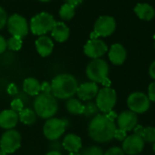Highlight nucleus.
<instances>
[{"label":"nucleus","instance_id":"1","mask_svg":"<svg viewBox=\"0 0 155 155\" xmlns=\"http://www.w3.org/2000/svg\"><path fill=\"white\" fill-rule=\"evenodd\" d=\"M117 125L105 114H98L93 117L88 127V133L91 139L99 143H106L114 138Z\"/></svg>","mask_w":155,"mask_h":155},{"label":"nucleus","instance_id":"24","mask_svg":"<svg viewBox=\"0 0 155 155\" xmlns=\"http://www.w3.org/2000/svg\"><path fill=\"white\" fill-rule=\"evenodd\" d=\"M37 118H38V116H37L36 112L29 108H24L18 113L19 120L25 125H28V126L33 125L36 122Z\"/></svg>","mask_w":155,"mask_h":155},{"label":"nucleus","instance_id":"3","mask_svg":"<svg viewBox=\"0 0 155 155\" xmlns=\"http://www.w3.org/2000/svg\"><path fill=\"white\" fill-rule=\"evenodd\" d=\"M34 111L37 116L41 119L53 118L58 110V103L57 99L52 94L39 93L36 96L33 102Z\"/></svg>","mask_w":155,"mask_h":155},{"label":"nucleus","instance_id":"49","mask_svg":"<svg viewBox=\"0 0 155 155\" xmlns=\"http://www.w3.org/2000/svg\"><path fill=\"white\" fill-rule=\"evenodd\" d=\"M154 47H155V45H154Z\"/></svg>","mask_w":155,"mask_h":155},{"label":"nucleus","instance_id":"33","mask_svg":"<svg viewBox=\"0 0 155 155\" xmlns=\"http://www.w3.org/2000/svg\"><path fill=\"white\" fill-rule=\"evenodd\" d=\"M148 98L150 100V101H153L155 102V81L151 82L149 85L148 88Z\"/></svg>","mask_w":155,"mask_h":155},{"label":"nucleus","instance_id":"25","mask_svg":"<svg viewBox=\"0 0 155 155\" xmlns=\"http://www.w3.org/2000/svg\"><path fill=\"white\" fill-rule=\"evenodd\" d=\"M58 14L61 19L65 21L70 20L75 16V8L68 3H65L64 5L61 6Z\"/></svg>","mask_w":155,"mask_h":155},{"label":"nucleus","instance_id":"39","mask_svg":"<svg viewBox=\"0 0 155 155\" xmlns=\"http://www.w3.org/2000/svg\"><path fill=\"white\" fill-rule=\"evenodd\" d=\"M149 75L150 76L151 79L155 80V60L150 64L149 68Z\"/></svg>","mask_w":155,"mask_h":155},{"label":"nucleus","instance_id":"6","mask_svg":"<svg viewBox=\"0 0 155 155\" xmlns=\"http://www.w3.org/2000/svg\"><path fill=\"white\" fill-rule=\"evenodd\" d=\"M68 121L66 119L50 118L48 119L43 126V134L50 141L58 140L65 132Z\"/></svg>","mask_w":155,"mask_h":155},{"label":"nucleus","instance_id":"26","mask_svg":"<svg viewBox=\"0 0 155 155\" xmlns=\"http://www.w3.org/2000/svg\"><path fill=\"white\" fill-rule=\"evenodd\" d=\"M100 112L97 105L95 102L89 101L88 103L84 104V110H83V115L87 118H93L96 115H98Z\"/></svg>","mask_w":155,"mask_h":155},{"label":"nucleus","instance_id":"10","mask_svg":"<svg viewBox=\"0 0 155 155\" xmlns=\"http://www.w3.org/2000/svg\"><path fill=\"white\" fill-rule=\"evenodd\" d=\"M127 105L130 110L134 113H144L149 110L150 101L146 94L143 92L136 91L128 97Z\"/></svg>","mask_w":155,"mask_h":155},{"label":"nucleus","instance_id":"32","mask_svg":"<svg viewBox=\"0 0 155 155\" xmlns=\"http://www.w3.org/2000/svg\"><path fill=\"white\" fill-rule=\"evenodd\" d=\"M8 14L6 12V10L0 7V30H1L6 25H7V22H8Z\"/></svg>","mask_w":155,"mask_h":155},{"label":"nucleus","instance_id":"40","mask_svg":"<svg viewBox=\"0 0 155 155\" xmlns=\"http://www.w3.org/2000/svg\"><path fill=\"white\" fill-rule=\"evenodd\" d=\"M83 2V0H66V3L71 5L72 7L76 8L77 6H79L80 4H81Z\"/></svg>","mask_w":155,"mask_h":155},{"label":"nucleus","instance_id":"17","mask_svg":"<svg viewBox=\"0 0 155 155\" xmlns=\"http://www.w3.org/2000/svg\"><path fill=\"white\" fill-rule=\"evenodd\" d=\"M127 58V51L125 48L120 44H113L109 50V58L113 65L120 66L124 63Z\"/></svg>","mask_w":155,"mask_h":155},{"label":"nucleus","instance_id":"43","mask_svg":"<svg viewBox=\"0 0 155 155\" xmlns=\"http://www.w3.org/2000/svg\"><path fill=\"white\" fill-rule=\"evenodd\" d=\"M46 155H62V153L58 151H55V150H49Z\"/></svg>","mask_w":155,"mask_h":155},{"label":"nucleus","instance_id":"8","mask_svg":"<svg viewBox=\"0 0 155 155\" xmlns=\"http://www.w3.org/2000/svg\"><path fill=\"white\" fill-rule=\"evenodd\" d=\"M21 134L18 130H6L0 138V150L7 154L14 153L21 146Z\"/></svg>","mask_w":155,"mask_h":155},{"label":"nucleus","instance_id":"46","mask_svg":"<svg viewBox=\"0 0 155 155\" xmlns=\"http://www.w3.org/2000/svg\"><path fill=\"white\" fill-rule=\"evenodd\" d=\"M38 1H40V2H43V3H46V2H49L50 0H38Z\"/></svg>","mask_w":155,"mask_h":155},{"label":"nucleus","instance_id":"16","mask_svg":"<svg viewBox=\"0 0 155 155\" xmlns=\"http://www.w3.org/2000/svg\"><path fill=\"white\" fill-rule=\"evenodd\" d=\"M19 121L18 113L10 110H4L0 112V128L4 130H13Z\"/></svg>","mask_w":155,"mask_h":155},{"label":"nucleus","instance_id":"11","mask_svg":"<svg viewBox=\"0 0 155 155\" xmlns=\"http://www.w3.org/2000/svg\"><path fill=\"white\" fill-rule=\"evenodd\" d=\"M116 29V21L110 16L100 17L94 24V32L98 37H109Z\"/></svg>","mask_w":155,"mask_h":155},{"label":"nucleus","instance_id":"36","mask_svg":"<svg viewBox=\"0 0 155 155\" xmlns=\"http://www.w3.org/2000/svg\"><path fill=\"white\" fill-rule=\"evenodd\" d=\"M49 148H50V150H55V151H58V152H61L63 147H62V143L59 142L58 140H53L50 145H49Z\"/></svg>","mask_w":155,"mask_h":155},{"label":"nucleus","instance_id":"22","mask_svg":"<svg viewBox=\"0 0 155 155\" xmlns=\"http://www.w3.org/2000/svg\"><path fill=\"white\" fill-rule=\"evenodd\" d=\"M22 87L23 91L29 96H38L40 93V82L35 78H27Z\"/></svg>","mask_w":155,"mask_h":155},{"label":"nucleus","instance_id":"31","mask_svg":"<svg viewBox=\"0 0 155 155\" xmlns=\"http://www.w3.org/2000/svg\"><path fill=\"white\" fill-rule=\"evenodd\" d=\"M103 155H125V153L123 152L120 147L114 146V147L110 148L106 152H104Z\"/></svg>","mask_w":155,"mask_h":155},{"label":"nucleus","instance_id":"18","mask_svg":"<svg viewBox=\"0 0 155 155\" xmlns=\"http://www.w3.org/2000/svg\"><path fill=\"white\" fill-rule=\"evenodd\" d=\"M62 147L67 151L70 152H79L82 148L81 138L74 133L67 134L62 140Z\"/></svg>","mask_w":155,"mask_h":155},{"label":"nucleus","instance_id":"41","mask_svg":"<svg viewBox=\"0 0 155 155\" xmlns=\"http://www.w3.org/2000/svg\"><path fill=\"white\" fill-rule=\"evenodd\" d=\"M110 120H112V121H114V120L115 119H117V117H118V115H117V113L115 112V111H113V110H110V112H108V113H106L105 114Z\"/></svg>","mask_w":155,"mask_h":155},{"label":"nucleus","instance_id":"5","mask_svg":"<svg viewBox=\"0 0 155 155\" xmlns=\"http://www.w3.org/2000/svg\"><path fill=\"white\" fill-rule=\"evenodd\" d=\"M109 65L102 58L92 59L86 68L88 79L94 83H101L109 75Z\"/></svg>","mask_w":155,"mask_h":155},{"label":"nucleus","instance_id":"42","mask_svg":"<svg viewBox=\"0 0 155 155\" xmlns=\"http://www.w3.org/2000/svg\"><path fill=\"white\" fill-rule=\"evenodd\" d=\"M101 84H102L104 87H106V88H110L111 82H110V81L109 80V78H107V79H105V80L101 82Z\"/></svg>","mask_w":155,"mask_h":155},{"label":"nucleus","instance_id":"4","mask_svg":"<svg viewBox=\"0 0 155 155\" xmlns=\"http://www.w3.org/2000/svg\"><path fill=\"white\" fill-rule=\"evenodd\" d=\"M56 20L53 16L48 12H41L31 18L30 30L34 35L45 36V34L51 32Z\"/></svg>","mask_w":155,"mask_h":155},{"label":"nucleus","instance_id":"37","mask_svg":"<svg viewBox=\"0 0 155 155\" xmlns=\"http://www.w3.org/2000/svg\"><path fill=\"white\" fill-rule=\"evenodd\" d=\"M7 91L9 95L11 96H14V95H17L18 93V86L14 83H10L8 86V89H7Z\"/></svg>","mask_w":155,"mask_h":155},{"label":"nucleus","instance_id":"15","mask_svg":"<svg viewBox=\"0 0 155 155\" xmlns=\"http://www.w3.org/2000/svg\"><path fill=\"white\" fill-rule=\"evenodd\" d=\"M99 87L97 83H94L92 81L84 82L81 85L78 86L76 94L78 95L80 100L82 101H90L96 98L98 92H99Z\"/></svg>","mask_w":155,"mask_h":155},{"label":"nucleus","instance_id":"30","mask_svg":"<svg viewBox=\"0 0 155 155\" xmlns=\"http://www.w3.org/2000/svg\"><path fill=\"white\" fill-rule=\"evenodd\" d=\"M10 107H11V110H12L16 111L17 113H19L24 109V102L19 98L14 99L11 101V103H10Z\"/></svg>","mask_w":155,"mask_h":155},{"label":"nucleus","instance_id":"35","mask_svg":"<svg viewBox=\"0 0 155 155\" xmlns=\"http://www.w3.org/2000/svg\"><path fill=\"white\" fill-rule=\"evenodd\" d=\"M40 92L51 94V84L48 81H44L40 83Z\"/></svg>","mask_w":155,"mask_h":155},{"label":"nucleus","instance_id":"12","mask_svg":"<svg viewBox=\"0 0 155 155\" xmlns=\"http://www.w3.org/2000/svg\"><path fill=\"white\" fill-rule=\"evenodd\" d=\"M144 148V140L137 134H131L125 138L122 141V150L128 155H137L142 151Z\"/></svg>","mask_w":155,"mask_h":155},{"label":"nucleus","instance_id":"9","mask_svg":"<svg viewBox=\"0 0 155 155\" xmlns=\"http://www.w3.org/2000/svg\"><path fill=\"white\" fill-rule=\"evenodd\" d=\"M8 32L12 35V37H18L20 38H25L28 34V24L27 19L19 15L13 14L10 16L7 22Z\"/></svg>","mask_w":155,"mask_h":155},{"label":"nucleus","instance_id":"20","mask_svg":"<svg viewBox=\"0 0 155 155\" xmlns=\"http://www.w3.org/2000/svg\"><path fill=\"white\" fill-rule=\"evenodd\" d=\"M52 38L59 43H63L68 40L69 37V28L64 22H57L55 23L52 30H51Z\"/></svg>","mask_w":155,"mask_h":155},{"label":"nucleus","instance_id":"7","mask_svg":"<svg viewBox=\"0 0 155 155\" xmlns=\"http://www.w3.org/2000/svg\"><path fill=\"white\" fill-rule=\"evenodd\" d=\"M117 102V93L115 90L103 87L99 90V92L96 96V105L100 111L106 114L113 110Z\"/></svg>","mask_w":155,"mask_h":155},{"label":"nucleus","instance_id":"13","mask_svg":"<svg viewBox=\"0 0 155 155\" xmlns=\"http://www.w3.org/2000/svg\"><path fill=\"white\" fill-rule=\"evenodd\" d=\"M108 51V46L106 43L99 38L90 39L84 46V53L87 57L96 59L101 58Z\"/></svg>","mask_w":155,"mask_h":155},{"label":"nucleus","instance_id":"14","mask_svg":"<svg viewBox=\"0 0 155 155\" xmlns=\"http://www.w3.org/2000/svg\"><path fill=\"white\" fill-rule=\"evenodd\" d=\"M138 123V118L136 113L130 110H124L120 112L117 117V125L120 130L127 131L132 130Z\"/></svg>","mask_w":155,"mask_h":155},{"label":"nucleus","instance_id":"44","mask_svg":"<svg viewBox=\"0 0 155 155\" xmlns=\"http://www.w3.org/2000/svg\"><path fill=\"white\" fill-rule=\"evenodd\" d=\"M98 38H99V37H98V35H97L94 31L91 34V39H97Z\"/></svg>","mask_w":155,"mask_h":155},{"label":"nucleus","instance_id":"19","mask_svg":"<svg viewBox=\"0 0 155 155\" xmlns=\"http://www.w3.org/2000/svg\"><path fill=\"white\" fill-rule=\"evenodd\" d=\"M35 45L38 53L43 58L48 57L52 53L54 48V43L52 39L48 36H40L36 40Z\"/></svg>","mask_w":155,"mask_h":155},{"label":"nucleus","instance_id":"34","mask_svg":"<svg viewBox=\"0 0 155 155\" xmlns=\"http://www.w3.org/2000/svg\"><path fill=\"white\" fill-rule=\"evenodd\" d=\"M127 137V133L125 130H120L119 128L116 129L115 132H114V138L117 140H120V141H123L125 140V138Z\"/></svg>","mask_w":155,"mask_h":155},{"label":"nucleus","instance_id":"27","mask_svg":"<svg viewBox=\"0 0 155 155\" xmlns=\"http://www.w3.org/2000/svg\"><path fill=\"white\" fill-rule=\"evenodd\" d=\"M141 138L144 142L154 143L155 142V128L154 127H145L141 134Z\"/></svg>","mask_w":155,"mask_h":155},{"label":"nucleus","instance_id":"38","mask_svg":"<svg viewBox=\"0 0 155 155\" xmlns=\"http://www.w3.org/2000/svg\"><path fill=\"white\" fill-rule=\"evenodd\" d=\"M7 48H8V47H7V40L5 39L4 37L0 36V54L4 53Z\"/></svg>","mask_w":155,"mask_h":155},{"label":"nucleus","instance_id":"47","mask_svg":"<svg viewBox=\"0 0 155 155\" xmlns=\"http://www.w3.org/2000/svg\"><path fill=\"white\" fill-rule=\"evenodd\" d=\"M0 155H8V154L5 153V152H3L2 150H0Z\"/></svg>","mask_w":155,"mask_h":155},{"label":"nucleus","instance_id":"48","mask_svg":"<svg viewBox=\"0 0 155 155\" xmlns=\"http://www.w3.org/2000/svg\"><path fill=\"white\" fill-rule=\"evenodd\" d=\"M152 149H153V151L155 152V142L153 143V146H152Z\"/></svg>","mask_w":155,"mask_h":155},{"label":"nucleus","instance_id":"29","mask_svg":"<svg viewBox=\"0 0 155 155\" xmlns=\"http://www.w3.org/2000/svg\"><path fill=\"white\" fill-rule=\"evenodd\" d=\"M81 154V155H103L104 152L100 146L92 145L83 149Z\"/></svg>","mask_w":155,"mask_h":155},{"label":"nucleus","instance_id":"21","mask_svg":"<svg viewBox=\"0 0 155 155\" xmlns=\"http://www.w3.org/2000/svg\"><path fill=\"white\" fill-rule=\"evenodd\" d=\"M134 12L141 20L150 21L155 16L154 8L147 3H139L134 8Z\"/></svg>","mask_w":155,"mask_h":155},{"label":"nucleus","instance_id":"28","mask_svg":"<svg viewBox=\"0 0 155 155\" xmlns=\"http://www.w3.org/2000/svg\"><path fill=\"white\" fill-rule=\"evenodd\" d=\"M7 47L12 51H18L22 48V38L18 37H11L7 40Z\"/></svg>","mask_w":155,"mask_h":155},{"label":"nucleus","instance_id":"45","mask_svg":"<svg viewBox=\"0 0 155 155\" xmlns=\"http://www.w3.org/2000/svg\"><path fill=\"white\" fill-rule=\"evenodd\" d=\"M68 155H81L80 152H70L68 153Z\"/></svg>","mask_w":155,"mask_h":155},{"label":"nucleus","instance_id":"2","mask_svg":"<svg viewBox=\"0 0 155 155\" xmlns=\"http://www.w3.org/2000/svg\"><path fill=\"white\" fill-rule=\"evenodd\" d=\"M50 84L51 94L58 100H68L73 98L79 86L76 78L73 75L67 73L57 75Z\"/></svg>","mask_w":155,"mask_h":155},{"label":"nucleus","instance_id":"23","mask_svg":"<svg viewBox=\"0 0 155 155\" xmlns=\"http://www.w3.org/2000/svg\"><path fill=\"white\" fill-rule=\"evenodd\" d=\"M66 109L68 112L72 115H81L83 114L84 104H82L80 100L70 98L66 102Z\"/></svg>","mask_w":155,"mask_h":155}]
</instances>
